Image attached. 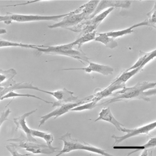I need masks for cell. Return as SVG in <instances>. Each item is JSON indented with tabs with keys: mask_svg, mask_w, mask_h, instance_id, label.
Masks as SVG:
<instances>
[{
	"mask_svg": "<svg viewBox=\"0 0 156 156\" xmlns=\"http://www.w3.org/2000/svg\"><path fill=\"white\" fill-rule=\"evenodd\" d=\"M155 82H138L132 87H124L121 90L112 93L109 97L111 98L99 105H107L113 102L130 99H143L150 101L149 96L155 94Z\"/></svg>",
	"mask_w": 156,
	"mask_h": 156,
	"instance_id": "6da1fadb",
	"label": "cell"
},
{
	"mask_svg": "<svg viewBox=\"0 0 156 156\" xmlns=\"http://www.w3.org/2000/svg\"><path fill=\"white\" fill-rule=\"evenodd\" d=\"M38 51L50 54H56L70 57L78 60L80 62H85L88 63L90 58L85 55V54L81 50V49H77L72 43L58 45V46H43V48H37Z\"/></svg>",
	"mask_w": 156,
	"mask_h": 156,
	"instance_id": "7a4b0ae2",
	"label": "cell"
},
{
	"mask_svg": "<svg viewBox=\"0 0 156 156\" xmlns=\"http://www.w3.org/2000/svg\"><path fill=\"white\" fill-rule=\"evenodd\" d=\"M58 140H62L63 141V149L57 155V156L75 150H85L105 156H113V155L107 152L105 150L90 145L89 144L86 143L84 141H83L82 143L79 142L77 140L71 137V133L69 132H67L63 135L61 136L58 138Z\"/></svg>",
	"mask_w": 156,
	"mask_h": 156,
	"instance_id": "3957f363",
	"label": "cell"
},
{
	"mask_svg": "<svg viewBox=\"0 0 156 156\" xmlns=\"http://www.w3.org/2000/svg\"><path fill=\"white\" fill-rule=\"evenodd\" d=\"M7 141L15 142V143L12 144L17 149H24L25 151L30 152L33 154L49 155L55 152V150L50 148L46 144L41 143L38 141H32L29 140L23 133H21V136L18 138L9 139Z\"/></svg>",
	"mask_w": 156,
	"mask_h": 156,
	"instance_id": "277c9868",
	"label": "cell"
},
{
	"mask_svg": "<svg viewBox=\"0 0 156 156\" xmlns=\"http://www.w3.org/2000/svg\"><path fill=\"white\" fill-rule=\"evenodd\" d=\"M114 9V8H108L102 13L94 16L91 19L84 20L78 24L68 28L67 29L79 33L81 35L92 32L96 30L99 24L107 17V16Z\"/></svg>",
	"mask_w": 156,
	"mask_h": 156,
	"instance_id": "5b68a950",
	"label": "cell"
},
{
	"mask_svg": "<svg viewBox=\"0 0 156 156\" xmlns=\"http://www.w3.org/2000/svg\"><path fill=\"white\" fill-rule=\"evenodd\" d=\"M7 15L9 16V21L12 23V21L18 23L40 21H58V20L66 16L68 13L62 15H52V16H41L37 15H22L15 14L7 12Z\"/></svg>",
	"mask_w": 156,
	"mask_h": 156,
	"instance_id": "8992f818",
	"label": "cell"
},
{
	"mask_svg": "<svg viewBox=\"0 0 156 156\" xmlns=\"http://www.w3.org/2000/svg\"><path fill=\"white\" fill-rule=\"evenodd\" d=\"M155 126H156V122L154 121L151 123L144 125L143 126L135 128V129H126L124 127H123L121 130V132H126V135L122 136H115V135H112V138L115 140V142H114V144H113V146L130 137L137 136V135H144V134H148L151 130H154L155 128Z\"/></svg>",
	"mask_w": 156,
	"mask_h": 156,
	"instance_id": "52a82bcc",
	"label": "cell"
},
{
	"mask_svg": "<svg viewBox=\"0 0 156 156\" xmlns=\"http://www.w3.org/2000/svg\"><path fill=\"white\" fill-rule=\"evenodd\" d=\"M80 8L79 7L77 9L68 13L66 16L62 18V20L61 21L48 26V27L51 29L57 27H63L65 29H67L78 24L82 21L86 20L85 16L80 12Z\"/></svg>",
	"mask_w": 156,
	"mask_h": 156,
	"instance_id": "ba28073f",
	"label": "cell"
},
{
	"mask_svg": "<svg viewBox=\"0 0 156 156\" xmlns=\"http://www.w3.org/2000/svg\"><path fill=\"white\" fill-rule=\"evenodd\" d=\"M39 91L49 94L54 96L57 99V101H55L52 104L53 107H58L62 104L66 103L76 102L80 100L78 98V97L74 96L73 95L74 93L73 91H69L65 88L54 91H48L41 89H39Z\"/></svg>",
	"mask_w": 156,
	"mask_h": 156,
	"instance_id": "9c48e42d",
	"label": "cell"
},
{
	"mask_svg": "<svg viewBox=\"0 0 156 156\" xmlns=\"http://www.w3.org/2000/svg\"><path fill=\"white\" fill-rule=\"evenodd\" d=\"M83 103H85L84 102L83 99H80L79 101L76 102L66 103V104H62V105L58 106V107H57L56 109L52 111L51 112H49V113L41 116L38 127H40L41 125H43L50 118L54 117V119H55V118L59 117L60 116L68 112L71 108H73L79 105L83 104Z\"/></svg>",
	"mask_w": 156,
	"mask_h": 156,
	"instance_id": "30bf717a",
	"label": "cell"
},
{
	"mask_svg": "<svg viewBox=\"0 0 156 156\" xmlns=\"http://www.w3.org/2000/svg\"><path fill=\"white\" fill-rule=\"evenodd\" d=\"M132 1H99L95 10L89 16L88 19H91L94 16L99 14L102 10L108 8H124L128 9L130 7Z\"/></svg>",
	"mask_w": 156,
	"mask_h": 156,
	"instance_id": "8fae6325",
	"label": "cell"
},
{
	"mask_svg": "<svg viewBox=\"0 0 156 156\" xmlns=\"http://www.w3.org/2000/svg\"><path fill=\"white\" fill-rule=\"evenodd\" d=\"M89 65L87 67L82 68H66L62 70L67 71V70H83L87 73H90L91 72H96L100 73L104 76H108L113 74L114 69L108 66V65H101L99 63H94V62H88Z\"/></svg>",
	"mask_w": 156,
	"mask_h": 156,
	"instance_id": "7c38bea8",
	"label": "cell"
},
{
	"mask_svg": "<svg viewBox=\"0 0 156 156\" xmlns=\"http://www.w3.org/2000/svg\"><path fill=\"white\" fill-rule=\"evenodd\" d=\"M124 87H126V85H115V84L112 83L109 86H108L106 88L104 89L103 90H102L99 92H98L96 93H94L93 95L87 96L83 99L85 101V102H90V101H94L96 102H98L102 98L108 97V96L109 97L113 93V91H115L117 90L122 89Z\"/></svg>",
	"mask_w": 156,
	"mask_h": 156,
	"instance_id": "4fadbf2b",
	"label": "cell"
},
{
	"mask_svg": "<svg viewBox=\"0 0 156 156\" xmlns=\"http://www.w3.org/2000/svg\"><path fill=\"white\" fill-rule=\"evenodd\" d=\"M37 110V109L33 110L30 112L25 113L24 114L22 115L21 116H20L17 118H13V122L15 124V125L16 126V129H20L22 130L23 132H24L26 134L27 138L29 140L32 141H37V140H35L34 138V137L31 135L30 129L29 127H28V126H27L26 119L27 117H28L29 116H30V115H32V113L35 112Z\"/></svg>",
	"mask_w": 156,
	"mask_h": 156,
	"instance_id": "5bb4252c",
	"label": "cell"
},
{
	"mask_svg": "<svg viewBox=\"0 0 156 156\" xmlns=\"http://www.w3.org/2000/svg\"><path fill=\"white\" fill-rule=\"evenodd\" d=\"M105 121L107 122H108L111 124H112L119 131L121 132V130L124 126L120 123L117 119L113 116L110 107L104 108L101 110V111L99 113V116L97 119H95L94 122H96L98 121Z\"/></svg>",
	"mask_w": 156,
	"mask_h": 156,
	"instance_id": "9a60e30c",
	"label": "cell"
},
{
	"mask_svg": "<svg viewBox=\"0 0 156 156\" xmlns=\"http://www.w3.org/2000/svg\"><path fill=\"white\" fill-rule=\"evenodd\" d=\"M17 74L15 69L10 68L8 70L0 69V87H9L16 82L13 80V77Z\"/></svg>",
	"mask_w": 156,
	"mask_h": 156,
	"instance_id": "2e32d148",
	"label": "cell"
},
{
	"mask_svg": "<svg viewBox=\"0 0 156 156\" xmlns=\"http://www.w3.org/2000/svg\"><path fill=\"white\" fill-rule=\"evenodd\" d=\"M20 89H30L38 91L39 88L32 85L31 83L20 82L16 83L15 84L9 87H0V101H2V98L5 94L11 91H15Z\"/></svg>",
	"mask_w": 156,
	"mask_h": 156,
	"instance_id": "e0dca14e",
	"label": "cell"
},
{
	"mask_svg": "<svg viewBox=\"0 0 156 156\" xmlns=\"http://www.w3.org/2000/svg\"><path fill=\"white\" fill-rule=\"evenodd\" d=\"M155 144H156V138L155 136H154L150 138L149 141L143 146H113V148L115 149H133L134 151L128 154V155H129L136 151H138L145 149L154 148L155 147Z\"/></svg>",
	"mask_w": 156,
	"mask_h": 156,
	"instance_id": "ac0fdd59",
	"label": "cell"
},
{
	"mask_svg": "<svg viewBox=\"0 0 156 156\" xmlns=\"http://www.w3.org/2000/svg\"><path fill=\"white\" fill-rule=\"evenodd\" d=\"M141 70L140 68H136L129 71H124L119 77H116L112 83L115 85H126V82L132 76L135 75Z\"/></svg>",
	"mask_w": 156,
	"mask_h": 156,
	"instance_id": "d6986e66",
	"label": "cell"
},
{
	"mask_svg": "<svg viewBox=\"0 0 156 156\" xmlns=\"http://www.w3.org/2000/svg\"><path fill=\"white\" fill-rule=\"evenodd\" d=\"M147 26L146 23L144 21L143 22H141L140 23H137L135 24H133V26H132L131 27L125 29H122L121 30H116V31H110V32H105L106 35L108 37H110L113 38H115L117 37H122L124 36L125 35L127 34H129L133 32V29L139 26Z\"/></svg>",
	"mask_w": 156,
	"mask_h": 156,
	"instance_id": "ffe728a7",
	"label": "cell"
},
{
	"mask_svg": "<svg viewBox=\"0 0 156 156\" xmlns=\"http://www.w3.org/2000/svg\"><path fill=\"white\" fill-rule=\"evenodd\" d=\"M94 40L103 43L106 47L110 49H113L118 46V43L114 38L107 36L105 32L98 33V35L96 36Z\"/></svg>",
	"mask_w": 156,
	"mask_h": 156,
	"instance_id": "44dd1931",
	"label": "cell"
},
{
	"mask_svg": "<svg viewBox=\"0 0 156 156\" xmlns=\"http://www.w3.org/2000/svg\"><path fill=\"white\" fill-rule=\"evenodd\" d=\"M30 133L33 136H37V137H39L43 139L46 141V144L50 148L54 150H56L57 149V147H54L52 146V143L54 141V136L51 133L39 131L38 130L31 129H30Z\"/></svg>",
	"mask_w": 156,
	"mask_h": 156,
	"instance_id": "7402d4cb",
	"label": "cell"
},
{
	"mask_svg": "<svg viewBox=\"0 0 156 156\" xmlns=\"http://www.w3.org/2000/svg\"><path fill=\"white\" fill-rule=\"evenodd\" d=\"M99 2V1H90L80 7V12L83 14L86 20L88 19L89 16L94 12Z\"/></svg>",
	"mask_w": 156,
	"mask_h": 156,
	"instance_id": "603a6c76",
	"label": "cell"
},
{
	"mask_svg": "<svg viewBox=\"0 0 156 156\" xmlns=\"http://www.w3.org/2000/svg\"><path fill=\"white\" fill-rule=\"evenodd\" d=\"M43 45H34L31 44H24L21 43H16L13 42L4 40H0V48H5V47H22V48H27L31 49H36L37 48H43Z\"/></svg>",
	"mask_w": 156,
	"mask_h": 156,
	"instance_id": "cb8c5ba5",
	"label": "cell"
},
{
	"mask_svg": "<svg viewBox=\"0 0 156 156\" xmlns=\"http://www.w3.org/2000/svg\"><path fill=\"white\" fill-rule=\"evenodd\" d=\"M96 35V30L84 35H82L79 38L76 39L73 42V44L76 46L77 49H81V46L85 43L90 41L91 40H94Z\"/></svg>",
	"mask_w": 156,
	"mask_h": 156,
	"instance_id": "d4e9b609",
	"label": "cell"
},
{
	"mask_svg": "<svg viewBox=\"0 0 156 156\" xmlns=\"http://www.w3.org/2000/svg\"><path fill=\"white\" fill-rule=\"evenodd\" d=\"M18 97H27V98H36L38 99H40L42 101H44L46 103L48 104H52V102H49L48 101H46L41 98H39L34 94H21V93H16L14 91H9V93H7V94H5L4 96H2V101L4 100L5 99H7V98H18Z\"/></svg>",
	"mask_w": 156,
	"mask_h": 156,
	"instance_id": "484cf974",
	"label": "cell"
},
{
	"mask_svg": "<svg viewBox=\"0 0 156 156\" xmlns=\"http://www.w3.org/2000/svg\"><path fill=\"white\" fill-rule=\"evenodd\" d=\"M156 2H155L154 5L153 7V9L150 11L149 13H147V18L144 20V21L146 23L147 26H151L154 27V29L156 28L155 23H156V18H155V10H156Z\"/></svg>",
	"mask_w": 156,
	"mask_h": 156,
	"instance_id": "4316f807",
	"label": "cell"
},
{
	"mask_svg": "<svg viewBox=\"0 0 156 156\" xmlns=\"http://www.w3.org/2000/svg\"><path fill=\"white\" fill-rule=\"evenodd\" d=\"M98 102H96L94 101H90L88 102H85L83 104H82L80 105H79L73 108H71L69 111H83L85 110H91L93 108H94L96 106H97Z\"/></svg>",
	"mask_w": 156,
	"mask_h": 156,
	"instance_id": "83f0119b",
	"label": "cell"
},
{
	"mask_svg": "<svg viewBox=\"0 0 156 156\" xmlns=\"http://www.w3.org/2000/svg\"><path fill=\"white\" fill-rule=\"evenodd\" d=\"M151 54V52H144L143 51H140V55L138 57V60L136 61V62L135 63H134V65L133 66H132L130 68H129V69H127L126 71H129L136 68H140L141 69H142V67H141V65L143 64V63L144 62V61L146 60V58L148 57V55Z\"/></svg>",
	"mask_w": 156,
	"mask_h": 156,
	"instance_id": "f1b7e54d",
	"label": "cell"
},
{
	"mask_svg": "<svg viewBox=\"0 0 156 156\" xmlns=\"http://www.w3.org/2000/svg\"><path fill=\"white\" fill-rule=\"evenodd\" d=\"M11 111L9 108H7L6 109L5 111H3L1 113V115H0V127L1 126V125L2 124V123L5 121H10L7 117L9 115V114L10 113Z\"/></svg>",
	"mask_w": 156,
	"mask_h": 156,
	"instance_id": "f546056e",
	"label": "cell"
},
{
	"mask_svg": "<svg viewBox=\"0 0 156 156\" xmlns=\"http://www.w3.org/2000/svg\"><path fill=\"white\" fill-rule=\"evenodd\" d=\"M6 148L10 152V153L12 154V155H22V154L18 153V151H17V148L12 144H11L10 145L6 146Z\"/></svg>",
	"mask_w": 156,
	"mask_h": 156,
	"instance_id": "4dcf8cb0",
	"label": "cell"
},
{
	"mask_svg": "<svg viewBox=\"0 0 156 156\" xmlns=\"http://www.w3.org/2000/svg\"><path fill=\"white\" fill-rule=\"evenodd\" d=\"M0 21H3L4 23H5L6 24H11V23L9 21V16L6 15L4 16H1L0 15Z\"/></svg>",
	"mask_w": 156,
	"mask_h": 156,
	"instance_id": "1f68e13d",
	"label": "cell"
},
{
	"mask_svg": "<svg viewBox=\"0 0 156 156\" xmlns=\"http://www.w3.org/2000/svg\"><path fill=\"white\" fill-rule=\"evenodd\" d=\"M152 148H151V149H145L143 152L141 154V155H152Z\"/></svg>",
	"mask_w": 156,
	"mask_h": 156,
	"instance_id": "d6a6232c",
	"label": "cell"
},
{
	"mask_svg": "<svg viewBox=\"0 0 156 156\" xmlns=\"http://www.w3.org/2000/svg\"><path fill=\"white\" fill-rule=\"evenodd\" d=\"M6 32H7V31H6V30H5V29H2V28L0 29V35L4 34H5Z\"/></svg>",
	"mask_w": 156,
	"mask_h": 156,
	"instance_id": "836d02e7",
	"label": "cell"
}]
</instances>
